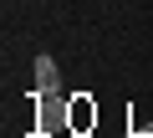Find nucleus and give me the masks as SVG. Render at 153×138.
Listing matches in <instances>:
<instances>
[{"instance_id":"2","label":"nucleus","mask_w":153,"mask_h":138,"mask_svg":"<svg viewBox=\"0 0 153 138\" xmlns=\"http://www.w3.org/2000/svg\"><path fill=\"white\" fill-rule=\"evenodd\" d=\"M66 128H71L76 138H87V133L97 128V102H92V92H71V102H66Z\"/></svg>"},{"instance_id":"1","label":"nucleus","mask_w":153,"mask_h":138,"mask_svg":"<svg viewBox=\"0 0 153 138\" xmlns=\"http://www.w3.org/2000/svg\"><path fill=\"white\" fill-rule=\"evenodd\" d=\"M36 102V118H31V138H51V128H66V102L61 92H31Z\"/></svg>"},{"instance_id":"3","label":"nucleus","mask_w":153,"mask_h":138,"mask_svg":"<svg viewBox=\"0 0 153 138\" xmlns=\"http://www.w3.org/2000/svg\"><path fill=\"white\" fill-rule=\"evenodd\" d=\"M36 92H61V66H56L51 51L36 56Z\"/></svg>"}]
</instances>
